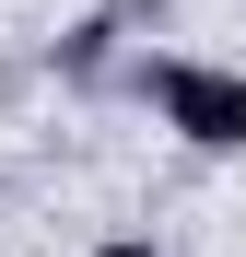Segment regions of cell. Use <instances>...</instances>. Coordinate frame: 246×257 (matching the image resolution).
Segmentation results:
<instances>
[{"label": "cell", "instance_id": "cell-1", "mask_svg": "<svg viewBox=\"0 0 246 257\" xmlns=\"http://www.w3.org/2000/svg\"><path fill=\"white\" fill-rule=\"evenodd\" d=\"M152 117L176 128L188 152H246V70H211V59H152L141 70Z\"/></svg>", "mask_w": 246, "mask_h": 257}, {"label": "cell", "instance_id": "cell-2", "mask_svg": "<svg viewBox=\"0 0 246 257\" xmlns=\"http://www.w3.org/2000/svg\"><path fill=\"white\" fill-rule=\"evenodd\" d=\"M94 257H164V245H152V234H117V245H94Z\"/></svg>", "mask_w": 246, "mask_h": 257}]
</instances>
